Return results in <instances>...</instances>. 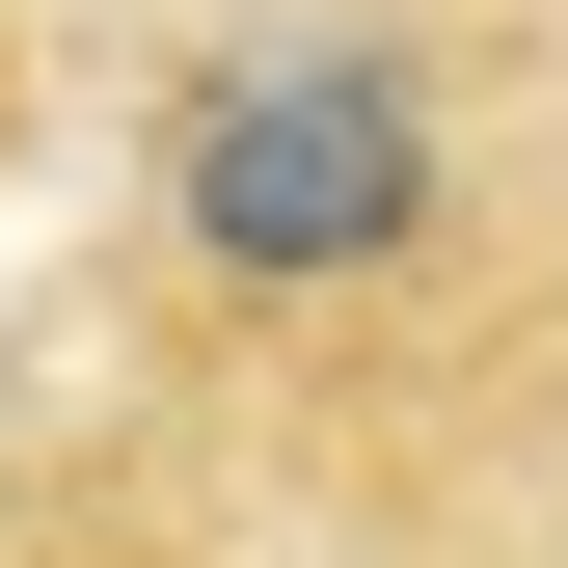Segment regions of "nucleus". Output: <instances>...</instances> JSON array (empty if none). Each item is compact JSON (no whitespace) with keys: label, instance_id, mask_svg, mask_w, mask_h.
<instances>
[{"label":"nucleus","instance_id":"nucleus-1","mask_svg":"<svg viewBox=\"0 0 568 568\" xmlns=\"http://www.w3.org/2000/svg\"><path fill=\"white\" fill-rule=\"evenodd\" d=\"M515 298V135L434 0H244L135 109V325L217 406L406 434Z\"/></svg>","mask_w":568,"mask_h":568},{"label":"nucleus","instance_id":"nucleus-2","mask_svg":"<svg viewBox=\"0 0 568 568\" xmlns=\"http://www.w3.org/2000/svg\"><path fill=\"white\" fill-rule=\"evenodd\" d=\"M0 568H54V541H0Z\"/></svg>","mask_w":568,"mask_h":568}]
</instances>
